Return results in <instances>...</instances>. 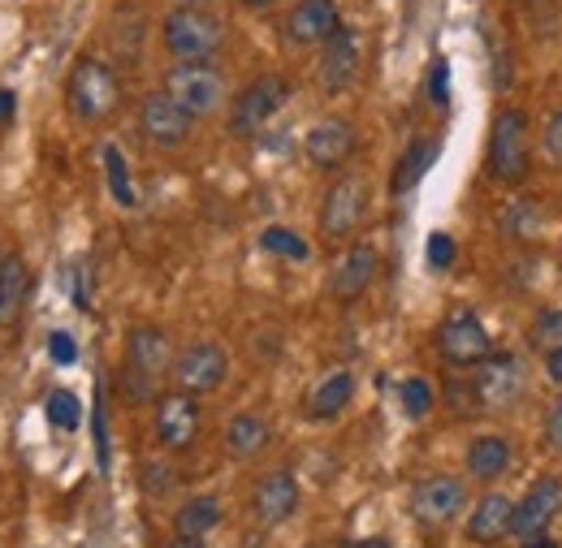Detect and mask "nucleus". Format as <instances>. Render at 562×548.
Wrapping results in <instances>:
<instances>
[{"mask_svg":"<svg viewBox=\"0 0 562 548\" xmlns=\"http://www.w3.org/2000/svg\"><path fill=\"white\" fill-rule=\"evenodd\" d=\"M303 151L316 169H342L355 151V126L342 117H325L303 135Z\"/></svg>","mask_w":562,"mask_h":548,"instance_id":"f3484780","label":"nucleus"},{"mask_svg":"<svg viewBox=\"0 0 562 548\" xmlns=\"http://www.w3.org/2000/svg\"><path fill=\"white\" fill-rule=\"evenodd\" d=\"M131 22H135V31H143V18H135V9H131ZM113 44H117L126 57H135V53H139V35H113Z\"/></svg>","mask_w":562,"mask_h":548,"instance_id":"a19ab883","label":"nucleus"},{"mask_svg":"<svg viewBox=\"0 0 562 548\" xmlns=\"http://www.w3.org/2000/svg\"><path fill=\"white\" fill-rule=\"evenodd\" d=\"M463 501H468L463 483L450 476H432L412 488V518H420L424 527H446L450 518H459Z\"/></svg>","mask_w":562,"mask_h":548,"instance_id":"4468645a","label":"nucleus"},{"mask_svg":"<svg viewBox=\"0 0 562 548\" xmlns=\"http://www.w3.org/2000/svg\"><path fill=\"white\" fill-rule=\"evenodd\" d=\"M502 229L515 238V242H532L541 229H546V216L537 204H515L506 216H502Z\"/></svg>","mask_w":562,"mask_h":548,"instance_id":"cd10ccee","label":"nucleus"},{"mask_svg":"<svg viewBox=\"0 0 562 548\" xmlns=\"http://www.w3.org/2000/svg\"><path fill=\"white\" fill-rule=\"evenodd\" d=\"M463 467L472 480H497L510 471V441L506 436H476L463 454Z\"/></svg>","mask_w":562,"mask_h":548,"instance_id":"5701e85b","label":"nucleus"},{"mask_svg":"<svg viewBox=\"0 0 562 548\" xmlns=\"http://www.w3.org/2000/svg\"><path fill=\"white\" fill-rule=\"evenodd\" d=\"M200 432V402L195 393H165L156 398V436L165 449H187Z\"/></svg>","mask_w":562,"mask_h":548,"instance_id":"2eb2a0df","label":"nucleus"},{"mask_svg":"<svg viewBox=\"0 0 562 548\" xmlns=\"http://www.w3.org/2000/svg\"><path fill=\"white\" fill-rule=\"evenodd\" d=\"M338 26H342V13L334 0H299L285 18V39L294 48H312V44H325Z\"/></svg>","mask_w":562,"mask_h":548,"instance_id":"dca6fc26","label":"nucleus"},{"mask_svg":"<svg viewBox=\"0 0 562 548\" xmlns=\"http://www.w3.org/2000/svg\"><path fill=\"white\" fill-rule=\"evenodd\" d=\"M528 345H532L537 354L559 350L562 345V307H546V311L532 320V329H528Z\"/></svg>","mask_w":562,"mask_h":548,"instance_id":"c756f323","label":"nucleus"},{"mask_svg":"<svg viewBox=\"0 0 562 548\" xmlns=\"http://www.w3.org/2000/svg\"><path fill=\"white\" fill-rule=\"evenodd\" d=\"M424 255H428V264H432V269H450V264H454V242H450L446 233H432Z\"/></svg>","mask_w":562,"mask_h":548,"instance_id":"c9c22d12","label":"nucleus"},{"mask_svg":"<svg viewBox=\"0 0 562 548\" xmlns=\"http://www.w3.org/2000/svg\"><path fill=\"white\" fill-rule=\"evenodd\" d=\"M546 376H550V385H559L562 389V345L546 354Z\"/></svg>","mask_w":562,"mask_h":548,"instance_id":"37998d69","label":"nucleus"},{"mask_svg":"<svg viewBox=\"0 0 562 548\" xmlns=\"http://www.w3.org/2000/svg\"><path fill=\"white\" fill-rule=\"evenodd\" d=\"M44 414H48V423H53V427L74 432V427L82 423V402L74 398L70 389H53V393L44 398Z\"/></svg>","mask_w":562,"mask_h":548,"instance_id":"7c9ffc66","label":"nucleus"},{"mask_svg":"<svg viewBox=\"0 0 562 548\" xmlns=\"http://www.w3.org/2000/svg\"><path fill=\"white\" fill-rule=\"evenodd\" d=\"M260 247L269 251V255H281V260H294V264H303L307 255H312V247L294 233V229H285V225H269L265 233H260Z\"/></svg>","mask_w":562,"mask_h":548,"instance_id":"bb28decb","label":"nucleus"},{"mask_svg":"<svg viewBox=\"0 0 562 548\" xmlns=\"http://www.w3.org/2000/svg\"><path fill=\"white\" fill-rule=\"evenodd\" d=\"M285 100H290V82L281 73H265V78L247 82L238 91V100L229 104V130H234V138H256L278 117Z\"/></svg>","mask_w":562,"mask_h":548,"instance_id":"423d86ee","label":"nucleus"},{"mask_svg":"<svg viewBox=\"0 0 562 548\" xmlns=\"http://www.w3.org/2000/svg\"><path fill=\"white\" fill-rule=\"evenodd\" d=\"M169 372V338L156 324H135L126 333V367L122 393L131 402H151L160 393V376Z\"/></svg>","mask_w":562,"mask_h":548,"instance_id":"f257e3e1","label":"nucleus"},{"mask_svg":"<svg viewBox=\"0 0 562 548\" xmlns=\"http://www.w3.org/2000/svg\"><path fill=\"white\" fill-rule=\"evenodd\" d=\"M450 411L459 414V419H476V414H485L472 380H454V385H450Z\"/></svg>","mask_w":562,"mask_h":548,"instance_id":"473e14b6","label":"nucleus"},{"mask_svg":"<svg viewBox=\"0 0 562 548\" xmlns=\"http://www.w3.org/2000/svg\"><path fill=\"white\" fill-rule=\"evenodd\" d=\"M225 44V26L221 18H212L200 4H182L165 18V48L178 61H212Z\"/></svg>","mask_w":562,"mask_h":548,"instance_id":"7ed1b4c3","label":"nucleus"},{"mask_svg":"<svg viewBox=\"0 0 562 548\" xmlns=\"http://www.w3.org/2000/svg\"><path fill=\"white\" fill-rule=\"evenodd\" d=\"M225 372H229V358H225L221 345H212V342L187 345V350L178 354V363H173L178 389H182V393H195V398L221 389V385H225Z\"/></svg>","mask_w":562,"mask_h":548,"instance_id":"9d476101","label":"nucleus"},{"mask_svg":"<svg viewBox=\"0 0 562 548\" xmlns=\"http://www.w3.org/2000/svg\"><path fill=\"white\" fill-rule=\"evenodd\" d=\"M294 505H299V480H294L290 471H273V476H265V480L256 483L251 510H256V518H260L265 527L285 523V518L294 514Z\"/></svg>","mask_w":562,"mask_h":548,"instance_id":"6ab92c4d","label":"nucleus"},{"mask_svg":"<svg viewBox=\"0 0 562 548\" xmlns=\"http://www.w3.org/2000/svg\"><path fill=\"white\" fill-rule=\"evenodd\" d=\"M428 95H432V104H446V100H450V66H446V61H432Z\"/></svg>","mask_w":562,"mask_h":548,"instance_id":"4c0bfd02","label":"nucleus"},{"mask_svg":"<svg viewBox=\"0 0 562 548\" xmlns=\"http://www.w3.org/2000/svg\"><path fill=\"white\" fill-rule=\"evenodd\" d=\"M342 548H390V540H381V536H368V540H351V545Z\"/></svg>","mask_w":562,"mask_h":548,"instance_id":"a18cd8bd","label":"nucleus"},{"mask_svg":"<svg viewBox=\"0 0 562 548\" xmlns=\"http://www.w3.org/2000/svg\"><path fill=\"white\" fill-rule=\"evenodd\" d=\"M191 113L169 95V91H156V95H147L139 109V130L147 142H156V147H182L187 135H191Z\"/></svg>","mask_w":562,"mask_h":548,"instance_id":"f8f14e48","label":"nucleus"},{"mask_svg":"<svg viewBox=\"0 0 562 548\" xmlns=\"http://www.w3.org/2000/svg\"><path fill=\"white\" fill-rule=\"evenodd\" d=\"M546 441H550V449L562 454V398L550 407V414H546Z\"/></svg>","mask_w":562,"mask_h":548,"instance_id":"ea45409f","label":"nucleus"},{"mask_svg":"<svg viewBox=\"0 0 562 548\" xmlns=\"http://www.w3.org/2000/svg\"><path fill=\"white\" fill-rule=\"evenodd\" d=\"M355 73H359V35H355L351 26H338V31L321 44L316 82H321V91L338 95V91H347V87H351Z\"/></svg>","mask_w":562,"mask_h":548,"instance_id":"ddd939ff","label":"nucleus"},{"mask_svg":"<svg viewBox=\"0 0 562 548\" xmlns=\"http://www.w3.org/2000/svg\"><path fill=\"white\" fill-rule=\"evenodd\" d=\"M372 276H376V251L368 242H355L351 251L334 264V273H329V294L338 302H355L372 285Z\"/></svg>","mask_w":562,"mask_h":548,"instance_id":"a211bd4d","label":"nucleus"},{"mask_svg":"<svg viewBox=\"0 0 562 548\" xmlns=\"http://www.w3.org/2000/svg\"><path fill=\"white\" fill-rule=\"evenodd\" d=\"M559 510H562V483L554 476H541V480L524 492V501H515L510 536H519V540L546 536V527L559 518Z\"/></svg>","mask_w":562,"mask_h":548,"instance_id":"9b49d317","label":"nucleus"},{"mask_svg":"<svg viewBox=\"0 0 562 548\" xmlns=\"http://www.w3.org/2000/svg\"><path fill=\"white\" fill-rule=\"evenodd\" d=\"M169 488H173V467H165V463H143V492L160 496V492H169Z\"/></svg>","mask_w":562,"mask_h":548,"instance_id":"f704fd0d","label":"nucleus"},{"mask_svg":"<svg viewBox=\"0 0 562 548\" xmlns=\"http://www.w3.org/2000/svg\"><path fill=\"white\" fill-rule=\"evenodd\" d=\"M104 173H109V191L122 207H135V186H131V169H126V156L109 142L104 147Z\"/></svg>","mask_w":562,"mask_h":548,"instance_id":"c85d7f7f","label":"nucleus"},{"mask_svg":"<svg viewBox=\"0 0 562 548\" xmlns=\"http://www.w3.org/2000/svg\"><path fill=\"white\" fill-rule=\"evenodd\" d=\"M165 91L191 113V117H212L221 113L229 87H225V73L212 69L209 61H178V66L165 73Z\"/></svg>","mask_w":562,"mask_h":548,"instance_id":"39448f33","label":"nucleus"},{"mask_svg":"<svg viewBox=\"0 0 562 548\" xmlns=\"http://www.w3.org/2000/svg\"><path fill=\"white\" fill-rule=\"evenodd\" d=\"M91 432H95V458H100V471H109V419H104V389H95Z\"/></svg>","mask_w":562,"mask_h":548,"instance_id":"72a5a7b5","label":"nucleus"},{"mask_svg":"<svg viewBox=\"0 0 562 548\" xmlns=\"http://www.w3.org/2000/svg\"><path fill=\"white\" fill-rule=\"evenodd\" d=\"M510 523H515V501L502 492H490V496H481V505L468 518V540L472 545H502L510 536Z\"/></svg>","mask_w":562,"mask_h":548,"instance_id":"aec40b11","label":"nucleus"},{"mask_svg":"<svg viewBox=\"0 0 562 548\" xmlns=\"http://www.w3.org/2000/svg\"><path fill=\"white\" fill-rule=\"evenodd\" d=\"M13 113H18V95L9 87H0V122H9Z\"/></svg>","mask_w":562,"mask_h":548,"instance_id":"c03bdc74","label":"nucleus"},{"mask_svg":"<svg viewBox=\"0 0 562 548\" xmlns=\"http://www.w3.org/2000/svg\"><path fill=\"white\" fill-rule=\"evenodd\" d=\"M355 398V376L351 372H329V376H321L316 385H312V393H307V419H338V414L351 407Z\"/></svg>","mask_w":562,"mask_h":548,"instance_id":"412c9836","label":"nucleus"},{"mask_svg":"<svg viewBox=\"0 0 562 548\" xmlns=\"http://www.w3.org/2000/svg\"><path fill=\"white\" fill-rule=\"evenodd\" d=\"M398 398H403V414L407 419H424V414L432 411V385L424 380V376H412V380H403V389H398Z\"/></svg>","mask_w":562,"mask_h":548,"instance_id":"2f4dec72","label":"nucleus"},{"mask_svg":"<svg viewBox=\"0 0 562 548\" xmlns=\"http://www.w3.org/2000/svg\"><path fill=\"white\" fill-rule=\"evenodd\" d=\"M472 385H476V398L485 411H506L524 398V367L515 354H497L493 350L481 367H472Z\"/></svg>","mask_w":562,"mask_h":548,"instance_id":"1a4fd4ad","label":"nucleus"},{"mask_svg":"<svg viewBox=\"0 0 562 548\" xmlns=\"http://www.w3.org/2000/svg\"><path fill=\"white\" fill-rule=\"evenodd\" d=\"M26 294H31V269L22 255H4L0 260V329H9L22 307H26Z\"/></svg>","mask_w":562,"mask_h":548,"instance_id":"4be33fe9","label":"nucleus"},{"mask_svg":"<svg viewBox=\"0 0 562 548\" xmlns=\"http://www.w3.org/2000/svg\"><path fill=\"white\" fill-rule=\"evenodd\" d=\"M48 354H53V363H61V367H70L74 358H78V345H74L70 333H48Z\"/></svg>","mask_w":562,"mask_h":548,"instance_id":"e433bc0d","label":"nucleus"},{"mask_svg":"<svg viewBox=\"0 0 562 548\" xmlns=\"http://www.w3.org/2000/svg\"><path fill=\"white\" fill-rule=\"evenodd\" d=\"M66 100H70V113L78 122H104L117 113L122 104V78L104 61L95 57H82L78 66L70 69V82H66Z\"/></svg>","mask_w":562,"mask_h":548,"instance_id":"f03ea898","label":"nucleus"},{"mask_svg":"<svg viewBox=\"0 0 562 548\" xmlns=\"http://www.w3.org/2000/svg\"><path fill=\"white\" fill-rule=\"evenodd\" d=\"M265 445H269V419L265 414L247 411L229 419V427H225L229 458H256V454H265Z\"/></svg>","mask_w":562,"mask_h":548,"instance_id":"b1692460","label":"nucleus"},{"mask_svg":"<svg viewBox=\"0 0 562 548\" xmlns=\"http://www.w3.org/2000/svg\"><path fill=\"white\" fill-rule=\"evenodd\" d=\"M541 142H546L550 160H559V164H562V109H554V113H550V122H546V135H541Z\"/></svg>","mask_w":562,"mask_h":548,"instance_id":"58836bf2","label":"nucleus"},{"mask_svg":"<svg viewBox=\"0 0 562 548\" xmlns=\"http://www.w3.org/2000/svg\"><path fill=\"white\" fill-rule=\"evenodd\" d=\"M524 548H559L550 536H537V540H524Z\"/></svg>","mask_w":562,"mask_h":548,"instance_id":"49530a36","label":"nucleus"},{"mask_svg":"<svg viewBox=\"0 0 562 548\" xmlns=\"http://www.w3.org/2000/svg\"><path fill=\"white\" fill-rule=\"evenodd\" d=\"M368 199H372L368 178H363V173H342V178L329 186V195H325L321 233H325L329 242H347L355 229L363 225V216H368Z\"/></svg>","mask_w":562,"mask_h":548,"instance_id":"6e6552de","label":"nucleus"},{"mask_svg":"<svg viewBox=\"0 0 562 548\" xmlns=\"http://www.w3.org/2000/svg\"><path fill=\"white\" fill-rule=\"evenodd\" d=\"M432 160H437V138H416V142L403 151L398 169H394V182H390V186H394V195H407V191H416Z\"/></svg>","mask_w":562,"mask_h":548,"instance_id":"a878e982","label":"nucleus"},{"mask_svg":"<svg viewBox=\"0 0 562 548\" xmlns=\"http://www.w3.org/2000/svg\"><path fill=\"white\" fill-rule=\"evenodd\" d=\"M532 173V142L524 113H497L490 135V178L497 186H519Z\"/></svg>","mask_w":562,"mask_h":548,"instance_id":"20e7f679","label":"nucleus"},{"mask_svg":"<svg viewBox=\"0 0 562 548\" xmlns=\"http://www.w3.org/2000/svg\"><path fill=\"white\" fill-rule=\"evenodd\" d=\"M221 518H225V510H221L216 496H191V501L173 514V532L187 536V540H204L209 532L221 527Z\"/></svg>","mask_w":562,"mask_h":548,"instance_id":"393cba45","label":"nucleus"},{"mask_svg":"<svg viewBox=\"0 0 562 548\" xmlns=\"http://www.w3.org/2000/svg\"><path fill=\"white\" fill-rule=\"evenodd\" d=\"M165 548H204V540H187V536H178L173 545H165Z\"/></svg>","mask_w":562,"mask_h":548,"instance_id":"de8ad7c7","label":"nucleus"},{"mask_svg":"<svg viewBox=\"0 0 562 548\" xmlns=\"http://www.w3.org/2000/svg\"><path fill=\"white\" fill-rule=\"evenodd\" d=\"M74 302L87 311L91 307V294H87V269L82 264H74Z\"/></svg>","mask_w":562,"mask_h":548,"instance_id":"79ce46f5","label":"nucleus"},{"mask_svg":"<svg viewBox=\"0 0 562 548\" xmlns=\"http://www.w3.org/2000/svg\"><path fill=\"white\" fill-rule=\"evenodd\" d=\"M437 354L450 367H481L493 354L490 329L481 324V316L472 307H454L441 324H437Z\"/></svg>","mask_w":562,"mask_h":548,"instance_id":"0eeeda50","label":"nucleus"},{"mask_svg":"<svg viewBox=\"0 0 562 548\" xmlns=\"http://www.w3.org/2000/svg\"><path fill=\"white\" fill-rule=\"evenodd\" d=\"M243 4H247V9H269L273 0H243Z\"/></svg>","mask_w":562,"mask_h":548,"instance_id":"09e8293b","label":"nucleus"}]
</instances>
